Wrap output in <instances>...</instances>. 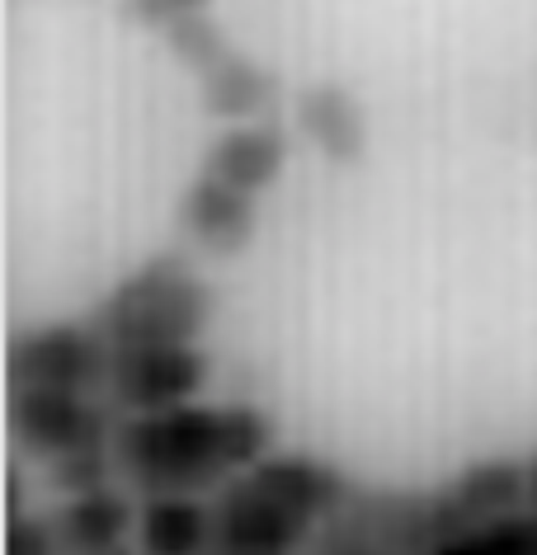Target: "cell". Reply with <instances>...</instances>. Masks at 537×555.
Listing matches in <instances>:
<instances>
[{"instance_id": "6da1fadb", "label": "cell", "mask_w": 537, "mask_h": 555, "mask_svg": "<svg viewBox=\"0 0 537 555\" xmlns=\"http://www.w3.org/2000/svg\"><path fill=\"white\" fill-rule=\"evenodd\" d=\"M279 424L269 410L227 400V405H184L118 420L114 456L118 476L142 494H203L236 480L259 456L273 452Z\"/></svg>"}, {"instance_id": "7a4b0ae2", "label": "cell", "mask_w": 537, "mask_h": 555, "mask_svg": "<svg viewBox=\"0 0 537 555\" xmlns=\"http://www.w3.org/2000/svg\"><path fill=\"white\" fill-rule=\"evenodd\" d=\"M213 307L217 297L194 269V259L179 249H156L94 301L90 325L108 339V349L199 344L213 321Z\"/></svg>"}, {"instance_id": "3957f363", "label": "cell", "mask_w": 537, "mask_h": 555, "mask_svg": "<svg viewBox=\"0 0 537 555\" xmlns=\"http://www.w3.org/2000/svg\"><path fill=\"white\" fill-rule=\"evenodd\" d=\"M108 367L114 349L100 330L86 321H48L34 330H20L5 344V382L10 391H108Z\"/></svg>"}, {"instance_id": "277c9868", "label": "cell", "mask_w": 537, "mask_h": 555, "mask_svg": "<svg viewBox=\"0 0 537 555\" xmlns=\"http://www.w3.org/2000/svg\"><path fill=\"white\" fill-rule=\"evenodd\" d=\"M10 434L24 452L57 462L66 452L94 448V442H114L118 420L108 396H86V391H10L5 400Z\"/></svg>"}, {"instance_id": "5b68a950", "label": "cell", "mask_w": 537, "mask_h": 555, "mask_svg": "<svg viewBox=\"0 0 537 555\" xmlns=\"http://www.w3.org/2000/svg\"><path fill=\"white\" fill-rule=\"evenodd\" d=\"M208 382L213 358L199 344H146V349H114L104 396L123 414H156L199 400Z\"/></svg>"}, {"instance_id": "8992f818", "label": "cell", "mask_w": 537, "mask_h": 555, "mask_svg": "<svg viewBox=\"0 0 537 555\" xmlns=\"http://www.w3.org/2000/svg\"><path fill=\"white\" fill-rule=\"evenodd\" d=\"M217 541L213 546L227 551H265V555H297L316 532L311 518H302L297 508H287L283 499H273L265 485L251 480L241 470L236 480L222 485L217 494Z\"/></svg>"}, {"instance_id": "52a82bcc", "label": "cell", "mask_w": 537, "mask_h": 555, "mask_svg": "<svg viewBox=\"0 0 537 555\" xmlns=\"http://www.w3.org/2000/svg\"><path fill=\"white\" fill-rule=\"evenodd\" d=\"M175 221H179V231L189 235V245H199L203 255L241 259L259 235V203H255V193L231 189L222 179L199 170L194 184L179 193Z\"/></svg>"}, {"instance_id": "ba28073f", "label": "cell", "mask_w": 537, "mask_h": 555, "mask_svg": "<svg viewBox=\"0 0 537 555\" xmlns=\"http://www.w3.org/2000/svg\"><path fill=\"white\" fill-rule=\"evenodd\" d=\"M293 122L316 146V156L340 165V170L363 165L368 151H373L368 108L349 86H340V80H311V86H302L293 100Z\"/></svg>"}, {"instance_id": "9c48e42d", "label": "cell", "mask_w": 537, "mask_h": 555, "mask_svg": "<svg viewBox=\"0 0 537 555\" xmlns=\"http://www.w3.org/2000/svg\"><path fill=\"white\" fill-rule=\"evenodd\" d=\"M287 160H293V142H287V128L273 118H255V122H236V128H222L203 146L199 170L222 179L231 189L245 193H269L283 179Z\"/></svg>"}, {"instance_id": "30bf717a", "label": "cell", "mask_w": 537, "mask_h": 555, "mask_svg": "<svg viewBox=\"0 0 537 555\" xmlns=\"http://www.w3.org/2000/svg\"><path fill=\"white\" fill-rule=\"evenodd\" d=\"M251 480H259L273 499H283L287 508H297L302 518H311L321 527L325 518H335V513L354 499V485L349 476L335 466V462H321V456L311 452H265L259 462L245 470Z\"/></svg>"}, {"instance_id": "8fae6325", "label": "cell", "mask_w": 537, "mask_h": 555, "mask_svg": "<svg viewBox=\"0 0 537 555\" xmlns=\"http://www.w3.org/2000/svg\"><path fill=\"white\" fill-rule=\"evenodd\" d=\"M452 522V537L476 522H490L500 513L528 508V462L519 456H486V462L462 466L452 480L438 485Z\"/></svg>"}, {"instance_id": "7c38bea8", "label": "cell", "mask_w": 537, "mask_h": 555, "mask_svg": "<svg viewBox=\"0 0 537 555\" xmlns=\"http://www.w3.org/2000/svg\"><path fill=\"white\" fill-rule=\"evenodd\" d=\"M283 100V80L269 72L265 62H255L251 52H227L213 72L199 76V104L213 122H255L273 118V108Z\"/></svg>"}, {"instance_id": "4fadbf2b", "label": "cell", "mask_w": 537, "mask_h": 555, "mask_svg": "<svg viewBox=\"0 0 537 555\" xmlns=\"http://www.w3.org/2000/svg\"><path fill=\"white\" fill-rule=\"evenodd\" d=\"M137 518H142V508L132 504L128 490H114V485L72 494L57 513H52L66 555H94V551L123 546L128 532H137Z\"/></svg>"}, {"instance_id": "5bb4252c", "label": "cell", "mask_w": 537, "mask_h": 555, "mask_svg": "<svg viewBox=\"0 0 537 555\" xmlns=\"http://www.w3.org/2000/svg\"><path fill=\"white\" fill-rule=\"evenodd\" d=\"M217 541V513L199 494H146L137 518V546L146 555H208Z\"/></svg>"}, {"instance_id": "9a60e30c", "label": "cell", "mask_w": 537, "mask_h": 555, "mask_svg": "<svg viewBox=\"0 0 537 555\" xmlns=\"http://www.w3.org/2000/svg\"><path fill=\"white\" fill-rule=\"evenodd\" d=\"M430 555H537V508H514L438 541Z\"/></svg>"}, {"instance_id": "2e32d148", "label": "cell", "mask_w": 537, "mask_h": 555, "mask_svg": "<svg viewBox=\"0 0 537 555\" xmlns=\"http://www.w3.org/2000/svg\"><path fill=\"white\" fill-rule=\"evenodd\" d=\"M165 48H170V57L179 66H189L194 76L213 72L217 62L227 57V52H236V43H231L227 24L213 15V10H199V15H184L175 20L170 29H165Z\"/></svg>"}, {"instance_id": "e0dca14e", "label": "cell", "mask_w": 537, "mask_h": 555, "mask_svg": "<svg viewBox=\"0 0 537 555\" xmlns=\"http://www.w3.org/2000/svg\"><path fill=\"white\" fill-rule=\"evenodd\" d=\"M114 470H118L114 442H94V448H80V452H66V456H57V462H48V480H52V490H62L66 499H72V494H86V490L108 485Z\"/></svg>"}, {"instance_id": "ac0fdd59", "label": "cell", "mask_w": 537, "mask_h": 555, "mask_svg": "<svg viewBox=\"0 0 537 555\" xmlns=\"http://www.w3.org/2000/svg\"><path fill=\"white\" fill-rule=\"evenodd\" d=\"M0 555H66L62 532L52 518L38 513H10L5 518V537H0Z\"/></svg>"}, {"instance_id": "d6986e66", "label": "cell", "mask_w": 537, "mask_h": 555, "mask_svg": "<svg viewBox=\"0 0 537 555\" xmlns=\"http://www.w3.org/2000/svg\"><path fill=\"white\" fill-rule=\"evenodd\" d=\"M123 10H128L132 24H142V29H170L175 20L184 15H199V10H213V0H123Z\"/></svg>"}, {"instance_id": "ffe728a7", "label": "cell", "mask_w": 537, "mask_h": 555, "mask_svg": "<svg viewBox=\"0 0 537 555\" xmlns=\"http://www.w3.org/2000/svg\"><path fill=\"white\" fill-rule=\"evenodd\" d=\"M10 513H24V480L20 466H5V518Z\"/></svg>"}, {"instance_id": "44dd1931", "label": "cell", "mask_w": 537, "mask_h": 555, "mask_svg": "<svg viewBox=\"0 0 537 555\" xmlns=\"http://www.w3.org/2000/svg\"><path fill=\"white\" fill-rule=\"evenodd\" d=\"M528 508H537V452L528 456Z\"/></svg>"}, {"instance_id": "7402d4cb", "label": "cell", "mask_w": 537, "mask_h": 555, "mask_svg": "<svg viewBox=\"0 0 537 555\" xmlns=\"http://www.w3.org/2000/svg\"><path fill=\"white\" fill-rule=\"evenodd\" d=\"M94 555H146L142 546H137V551H128V546H114V551H94Z\"/></svg>"}]
</instances>
